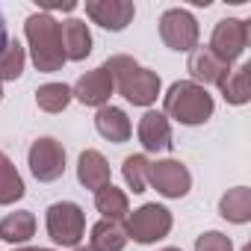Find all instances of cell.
<instances>
[{"mask_svg":"<svg viewBox=\"0 0 251 251\" xmlns=\"http://www.w3.org/2000/svg\"><path fill=\"white\" fill-rule=\"evenodd\" d=\"M248 80H251V65L245 62V65H239L236 71H230L222 83H219V89H222V95H225V100L227 103H248V98H251V89H248Z\"/></svg>","mask_w":251,"mask_h":251,"instance_id":"ffe728a7","label":"cell"},{"mask_svg":"<svg viewBox=\"0 0 251 251\" xmlns=\"http://www.w3.org/2000/svg\"><path fill=\"white\" fill-rule=\"evenodd\" d=\"M163 106H166V115H172L180 124H204L213 115V98L207 95L204 86H198L192 80L175 83L166 92Z\"/></svg>","mask_w":251,"mask_h":251,"instance_id":"3957f363","label":"cell"},{"mask_svg":"<svg viewBox=\"0 0 251 251\" xmlns=\"http://www.w3.org/2000/svg\"><path fill=\"white\" fill-rule=\"evenodd\" d=\"M242 251H251V245H245V248H242Z\"/></svg>","mask_w":251,"mask_h":251,"instance_id":"4dcf8cb0","label":"cell"},{"mask_svg":"<svg viewBox=\"0 0 251 251\" xmlns=\"http://www.w3.org/2000/svg\"><path fill=\"white\" fill-rule=\"evenodd\" d=\"M86 230V216L77 204L71 201H59L48 207V233L56 245H77L80 236Z\"/></svg>","mask_w":251,"mask_h":251,"instance_id":"277c9868","label":"cell"},{"mask_svg":"<svg viewBox=\"0 0 251 251\" xmlns=\"http://www.w3.org/2000/svg\"><path fill=\"white\" fill-rule=\"evenodd\" d=\"M30 172L36 175V180L50 183L56 177H62L65 172V151L56 139H39L30 148Z\"/></svg>","mask_w":251,"mask_h":251,"instance_id":"9c48e42d","label":"cell"},{"mask_svg":"<svg viewBox=\"0 0 251 251\" xmlns=\"http://www.w3.org/2000/svg\"><path fill=\"white\" fill-rule=\"evenodd\" d=\"M112 89H115V86H112V77H109V71L100 65V68L83 74V77L77 80V86L71 89V95H74L80 103H86V106H103V103L109 100Z\"/></svg>","mask_w":251,"mask_h":251,"instance_id":"8fae6325","label":"cell"},{"mask_svg":"<svg viewBox=\"0 0 251 251\" xmlns=\"http://www.w3.org/2000/svg\"><path fill=\"white\" fill-rule=\"evenodd\" d=\"M124 245H127V230H124L118 222H98L92 227V248L98 251H121Z\"/></svg>","mask_w":251,"mask_h":251,"instance_id":"d6986e66","label":"cell"},{"mask_svg":"<svg viewBox=\"0 0 251 251\" xmlns=\"http://www.w3.org/2000/svg\"><path fill=\"white\" fill-rule=\"evenodd\" d=\"M189 74H192V80H201V83H222L227 74H230V65H225L210 48H195L192 53H189Z\"/></svg>","mask_w":251,"mask_h":251,"instance_id":"4fadbf2b","label":"cell"},{"mask_svg":"<svg viewBox=\"0 0 251 251\" xmlns=\"http://www.w3.org/2000/svg\"><path fill=\"white\" fill-rule=\"evenodd\" d=\"M95 127H98V133H100L103 139H109V142H115V145L127 142L130 133H133L130 118L124 115L118 106H100L98 115H95Z\"/></svg>","mask_w":251,"mask_h":251,"instance_id":"5bb4252c","label":"cell"},{"mask_svg":"<svg viewBox=\"0 0 251 251\" xmlns=\"http://www.w3.org/2000/svg\"><path fill=\"white\" fill-rule=\"evenodd\" d=\"M169 230H172V213L160 204H142L139 210H133V216H127V236H133L142 245L169 236Z\"/></svg>","mask_w":251,"mask_h":251,"instance_id":"5b68a950","label":"cell"},{"mask_svg":"<svg viewBox=\"0 0 251 251\" xmlns=\"http://www.w3.org/2000/svg\"><path fill=\"white\" fill-rule=\"evenodd\" d=\"M160 36L172 50H195L198 45V21L186 9H169L160 15Z\"/></svg>","mask_w":251,"mask_h":251,"instance_id":"8992f818","label":"cell"},{"mask_svg":"<svg viewBox=\"0 0 251 251\" xmlns=\"http://www.w3.org/2000/svg\"><path fill=\"white\" fill-rule=\"evenodd\" d=\"M24 71V48L18 42H6L0 50V80H18Z\"/></svg>","mask_w":251,"mask_h":251,"instance_id":"cb8c5ba5","label":"cell"},{"mask_svg":"<svg viewBox=\"0 0 251 251\" xmlns=\"http://www.w3.org/2000/svg\"><path fill=\"white\" fill-rule=\"evenodd\" d=\"M27 42L33 50V62L39 71L50 74L65 65V48H62V27L48 12H36L27 18Z\"/></svg>","mask_w":251,"mask_h":251,"instance_id":"7a4b0ae2","label":"cell"},{"mask_svg":"<svg viewBox=\"0 0 251 251\" xmlns=\"http://www.w3.org/2000/svg\"><path fill=\"white\" fill-rule=\"evenodd\" d=\"M24 195V180L15 172L12 160L0 151V204H15Z\"/></svg>","mask_w":251,"mask_h":251,"instance_id":"7402d4cb","label":"cell"},{"mask_svg":"<svg viewBox=\"0 0 251 251\" xmlns=\"http://www.w3.org/2000/svg\"><path fill=\"white\" fill-rule=\"evenodd\" d=\"M77 251H98V248H92V245H89V248H77Z\"/></svg>","mask_w":251,"mask_h":251,"instance_id":"f1b7e54d","label":"cell"},{"mask_svg":"<svg viewBox=\"0 0 251 251\" xmlns=\"http://www.w3.org/2000/svg\"><path fill=\"white\" fill-rule=\"evenodd\" d=\"M245 45H248V24L245 21H239V18H222L216 24L213 39H210V50L225 65H230L233 59H239L242 50H245Z\"/></svg>","mask_w":251,"mask_h":251,"instance_id":"ba28073f","label":"cell"},{"mask_svg":"<svg viewBox=\"0 0 251 251\" xmlns=\"http://www.w3.org/2000/svg\"><path fill=\"white\" fill-rule=\"evenodd\" d=\"M18 251H50V248H18Z\"/></svg>","mask_w":251,"mask_h":251,"instance_id":"83f0119b","label":"cell"},{"mask_svg":"<svg viewBox=\"0 0 251 251\" xmlns=\"http://www.w3.org/2000/svg\"><path fill=\"white\" fill-rule=\"evenodd\" d=\"M36 233V216L21 210V213H9L6 219H0V239L6 242H27Z\"/></svg>","mask_w":251,"mask_h":251,"instance_id":"ac0fdd59","label":"cell"},{"mask_svg":"<svg viewBox=\"0 0 251 251\" xmlns=\"http://www.w3.org/2000/svg\"><path fill=\"white\" fill-rule=\"evenodd\" d=\"M103 68L112 77V86L136 106H148L160 95V77L148 68H142L130 56H112L103 62Z\"/></svg>","mask_w":251,"mask_h":251,"instance_id":"6da1fadb","label":"cell"},{"mask_svg":"<svg viewBox=\"0 0 251 251\" xmlns=\"http://www.w3.org/2000/svg\"><path fill=\"white\" fill-rule=\"evenodd\" d=\"M0 98H3V89H0Z\"/></svg>","mask_w":251,"mask_h":251,"instance_id":"1f68e13d","label":"cell"},{"mask_svg":"<svg viewBox=\"0 0 251 251\" xmlns=\"http://www.w3.org/2000/svg\"><path fill=\"white\" fill-rule=\"evenodd\" d=\"M68 100H71V89L65 83H45L36 92V103L45 112H62L68 106Z\"/></svg>","mask_w":251,"mask_h":251,"instance_id":"603a6c76","label":"cell"},{"mask_svg":"<svg viewBox=\"0 0 251 251\" xmlns=\"http://www.w3.org/2000/svg\"><path fill=\"white\" fill-rule=\"evenodd\" d=\"M86 15L95 24H100L103 30L118 33V30H124L133 21L136 6L127 3V0H89V3H86Z\"/></svg>","mask_w":251,"mask_h":251,"instance_id":"30bf717a","label":"cell"},{"mask_svg":"<svg viewBox=\"0 0 251 251\" xmlns=\"http://www.w3.org/2000/svg\"><path fill=\"white\" fill-rule=\"evenodd\" d=\"M59 27H62L65 59H74V62L86 59V56L92 53V33H89V27H86L83 21H77V18H71V21H65V24H59Z\"/></svg>","mask_w":251,"mask_h":251,"instance_id":"2e32d148","label":"cell"},{"mask_svg":"<svg viewBox=\"0 0 251 251\" xmlns=\"http://www.w3.org/2000/svg\"><path fill=\"white\" fill-rule=\"evenodd\" d=\"M95 207L109 219V222H118V219H124L130 210H127V195H124L121 189H115L112 183H106L103 189H98L95 192Z\"/></svg>","mask_w":251,"mask_h":251,"instance_id":"44dd1931","label":"cell"},{"mask_svg":"<svg viewBox=\"0 0 251 251\" xmlns=\"http://www.w3.org/2000/svg\"><path fill=\"white\" fill-rule=\"evenodd\" d=\"M6 42H9V36H6V21H3V12H0V50L6 48Z\"/></svg>","mask_w":251,"mask_h":251,"instance_id":"4316f807","label":"cell"},{"mask_svg":"<svg viewBox=\"0 0 251 251\" xmlns=\"http://www.w3.org/2000/svg\"><path fill=\"white\" fill-rule=\"evenodd\" d=\"M195 251H233V242L219 230H207L204 236L195 239Z\"/></svg>","mask_w":251,"mask_h":251,"instance_id":"484cf974","label":"cell"},{"mask_svg":"<svg viewBox=\"0 0 251 251\" xmlns=\"http://www.w3.org/2000/svg\"><path fill=\"white\" fill-rule=\"evenodd\" d=\"M121 175H124V180H127V186L133 192H145V183H148V160L142 154L127 157V160H124V166H121Z\"/></svg>","mask_w":251,"mask_h":251,"instance_id":"d4e9b609","label":"cell"},{"mask_svg":"<svg viewBox=\"0 0 251 251\" xmlns=\"http://www.w3.org/2000/svg\"><path fill=\"white\" fill-rule=\"evenodd\" d=\"M77 180L86 189H103L109 183V163L103 160V154L98 151H83L77 160Z\"/></svg>","mask_w":251,"mask_h":251,"instance_id":"9a60e30c","label":"cell"},{"mask_svg":"<svg viewBox=\"0 0 251 251\" xmlns=\"http://www.w3.org/2000/svg\"><path fill=\"white\" fill-rule=\"evenodd\" d=\"M139 142L145 151L160 154L172 148V127H169V118L163 112H145L139 121Z\"/></svg>","mask_w":251,"mask_h":251,"instance_id":"7c38bea8","label":"cell"},{"mask_svg":"<svg viewBox=\"0 0 251 251\" xmlns=\"http://www.w3.org/2000/svg\"><path fill=\"white\" fill-rule=\"evenodd\" d=\"M163 251H180V248H163Z\"/></svg>","mask_w":251,"mask_h":251,"instance_id":"f546056e","label":"cell"},{"mask_svg":"<svg viewBox=\"0 0 251 251\" xmlns=\"http://www.w3.org/2000/svg\"><path fill=\"white\" fill-rule=\"evenodd\" d=\"M219 213L233 225H245L251 219V189H245V186L227 189V195H222V201H219Z\"/></svg>","mask_w":251,"mask_h":251,"instance_id":"e0dca14e","label":"cell"},{"mask_svg":"<svg viewBox=\"0 0 251 251\" xmlns=\"http://www.w3.org/2000/svg\"><path fill=\"white\" fill-rule=\"evenodd\" d=\"M148 183L166 198H183L192 186V177H189V169L183 163L157 160V163H148Z\"/></svg>","mask_w":251,"mask_h":251,"instance_id":"52a82bcc","label":"cell"}]
</instances>
